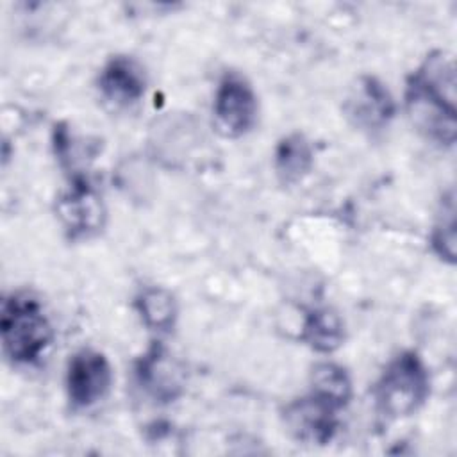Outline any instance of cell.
I'll use <instances>...</instances> for the list:
<instances>
[{"instance_id":"obj_1","label":"cell","mask_w":457,"mask_h":457,"mask_svg":"<svg viewBox=\"0 0 457 457\" xmlns=\"http://www.w3.org/2000/svg\"><path fill=\"white\" fill-rule=\"evenodd\" d=\"M455 62L445 50L428 52L407 75L403 107L411 125L430 143L443 148L455 145Z\"/></svg>"},{"instance_id":"obj_2","label":"cell","mask_w":457,"mask_h":457,"mask_svg":"<svg viewBox=\"0 0 457 457\" xmlns=\"http://www.w3.org/2000/svg\"><path fill=\"white\" fill-rule=\"evenodd\" d=\"M55 337L54 325L29 291H12L0 307V339L5 359L16 366H32L46 355Z\"/></svg>"},{"instance_id":"obj_3","label":"cell","mask_w":457,"mask_h":457,"mask_svg":"<svg viewBox=\"0 0 457 457\" xmlns=\"http://www.w3.org/2000/svg\"><path fill=\"white\" fill-rule=\"evenodd\" d=\"M377 412L396 421L416 414L430 396V373L416 350H402L387 361L373 384Z\"/></svg>"},{"instance_id":"obj_4","label":"cell","mask_w":457,"mask_h":457,"mask_svg":"<svg viewBox=\"0 0 457 457\" xmlns=\"http://www.w3.org/2000/svg\"><path fill=\"white\" fill-rule=\"evenodd\" d=\"M55 218L70 241H87L100 236L107 225V207L93 182L75 173L54 202Z\"/></svg>"},{"instance_id":"obj_5","label":"cell","mask_w":457,"mask_h":457,"mask_svg":"<svg viewBox=\"0 0 457 457\" xmlns=\"http://www.w3.org/2000/svg\"><path fill=\"white\" fill-rule=\"evenodd\" d=\"M214 127L223 137L239 139L250 134L259 120V98L250 80L239 71H225L212 96Z\"/></svg>"},{"instance_id":"obj_6","label":"cell","mask_w":457,"mask_h":457,"mask_svg":"<svg viewBox=\"0 0 457 457\" xmlns=\"http://www.w3.org/2000/svg\"><path fill=\"white\" fill-rule=\"evenodd\" d=\"M112 380L109 357L93 346H82L70 355L66 364V398L73 409H89L109 395Z\"/></svg>"},{"instance_id":"obj_7","label":"cell","mask_w":457,"mask_h":457,"mask_svg":"<svg viewBox=\"0 0 457 457\" xmlns=\"http://www.w3.org/2000/svg\"><path fill=\"white\" fill-rule=\"evenodd\" d=\"M343 114L362 134L377 136L396 116V102L387 86L375 75H361L343 100Z\"/></svg>"},{"instance_id":"obj_8","label":"cell","mask_w":457,"mask_h":457,"mask_svg":"<svg viewBox=\"0 0 457 457\" xmlns=\"http://www.w3.org/2000/svg\"><path fill=\"white\" fill-rule=\"evenodd\" d=\"M139 389L155 403L177 402L186 391V368L161 341H154L134 362Z\"/></svg>"},{"instance_id":"obj_9","label":"cell","mask_w":457,"mask_h":457,"mask_svg":"<svg viewBox=\"0 0 457 457\" xmlns=\"http://www.w3.org/2000/svg\"><path fill=\"white\" fill-rule=\"evenodd\" d=\"M339 409L332 402L307 391L293 398L282 409V423L287 434L303 445H328L339 430Z\"/></svg>"},{"instance_id":"obj_10","label":"cell","mask_w":457,"mask_h":457,"mask_svg":"<svg viewBox=\"0 0 457 457\" xmlns=\"http://www.w3.org/2000/svg\"><path fill=\"white\" fill-rule=\"evenodd\" d=\"M96 87L100 96L116 107L137 104L148 87V77L143 64L127 54L109 57L98 71Z\"/></svg>"},{"instance_id":"obj_11","label":"cell","mask_w":457,"mask_h":457,"mask_svg":"<svg viewBox=\"0 0 457 457\" xmlns=\"http://www.w3.org/2000/svg\"><path fill=\"white\" fill-rule=\"evenodd\" d=\"M314 145L303 132L282 136L273 148V171L282 186H296L311 175L314 168Z\"/></svg>"},{"instance_id":"obj_12","label":"cell","mask_w":457,"mask_h":457,"mask_svg":"<svg viewBox=\"0 0 457 457\" xmlns=\"http://www.w3.org/2000/svg\"><path fill=\"white\" fill-rule=\"evenodd\" d=\"M300 339L312 352L330 355L345 345V321L332 307H312L303 314Z\"/></svg>"},{"instance_id":"obj_13","label":"cell","mask_w":457,"mask_h":457,"mask_svg":"<svg viewBox=\"0 0 457 457\" xmlns=\"http://www.w3.org/2000/svg\"><path fill=\"white\" fill-rule=\"evenodd\" d=\"M134 311L141 323L159 336L170 334L179 320V302L164 286H145L134 296Z\"/></svg>"},{"instance_id":"obj_14","label":"cell","mask_w":457,"mask_h":457,"mask_svg":"<svg viewBox=\"0 0 457 457\" xmlns=\"http://www.w3.org/2000/svg\"><path fill=\"white\" fill-rule=\"evenodd\" d=\"M309 391L345 411L353 396V382L345 366L321 361L309 371Z\"/></svg>"},{"instance_id":"obj_15","label":"cell","mask_w":457,"mask_h":457,"mask_svg":"<svg viewBox=\"0 0 457 457\" xmlns=\"http://www.w3.org/2000/svg\"><path fill=\"white\" fill-rule=\"evenodd\" d=\"M430 248L445 262H455V196L450 189L443 195L439 209L430 228Z\"/></svg>"}]
</instances>
